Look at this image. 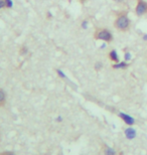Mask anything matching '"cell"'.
Instances as JSON below:
<instances>
[{
	"instance_id": "6da1fadb",
	"label": "cell",
	"mask_w": 147,
	"mask_h": 155,
	"mask_svg": "<svg viewBox=\"0 0 147 155\" xmlns=\"http://www.w3.org/2000/svg\"><path fill=\"white\" fill-rule=\"evenodd\" d=\"M114 27L122 32H127L131 28V20L128 17L127 11H120L116 14V18L114 20Z\"/></svg>"
},
{
	"instance_id": "7a4b0ae2",
	"label": "cell",
	"mask_w": 147,
	"mask_h": 155,
	"mask_svg": "<svg viewBox=\"0 0 147 155\" xmlns=\"http://www.w3.org/2000/svg\"><path fill=\"white\" fill-rule=\"evenodd\" d=\"M93 36L96 40H102L106 43H110L114 39V35L112 31L106 27H97L94 31Z\"/></svg>"
},
{
	"instance_id": "3957f363",
	"label": "cell",
	"mask_w": 147,
	"mask_h": 155,
	"mask_svg": "<svg viewBox=\"0 0 147 155\" xmlns=\"http://www.w3.org/2000/svg\"><path fill=\"white\" fill-rule=\"evenodd\" d=\"M135 14L139 17H142L147 14V1H145V0H136Z\"/></svg>"
},
{
	"instance_id": "277c9868",
	"label": "cell",
	"mask_w": 147,
	"mask_h": 155,
	"mask_svg": "<svg viewBox=\"0 0 147 155\" xmlns=\"http://www.w3.org/2000/svg\"><path fill=\"white\" fill-rule=\"evenodd\" d=\"M100 155H122V152H118L114 148L103 143L101 145V148H100Z\"/></svg>"
},
{
	"instance_id": "5b68a950",
	"label": "cell",
	"mask_w": 147,
	"mask_h": 155,
	"mask_svg": "<svg viewBox=\"0 0 147 155\" xmlns=\"http://www.w3.org/2000/svg\"><path fill=\"white\" fill-rule=\"evenodd\" d=\"M130 66V64L128 63V61H120L119 63H114V64H112V69H114V70H126L128 69Z\"/></svg>"
},
{
	"instance_id": "8992f818",
	"label": "cell",
	"mask_w": 147,
	"mask_h": 155,
	"mask_svg": "<svg viewBox=\"0 0 147 155\" xmlns=\"http://www.w3.org/2000/svg\"><path fill=\"white\" fill-rule=\"evenodd\" d=\"M119 117L121 118V120H123L124 122L129 126H132L133 124L135 123V120H134L132 117H130L129 115H127V114H125V113H119Z\"/></svg>"
},
{
	"instance_id": "52a82bcc",
	"label": "cell",
	"mask_w": 147,
	"mask_h": 155,
	"mask_svg": "<svg viewBox=\"0 0 147 155\" xmlns=\"http://www.w3.org/2000/svg\"><path fill=\"white\" fill-rule=\"evenodd\" d=\"M108 58L113 64L119 63V61H120V58H119V55H118V52L116 49H111V51L108 52Z\"/></svg>"
},
{
	"instance_id": "ba28073f",
	"label": "cell",
	"mask_w": 147,
	"mask_h": 155,
	"mask_svg": "<svg viewBox=\"0 0 147 155\" xmlns=\"http://www.w3.org/2000/svg\"><path fill=\"white\" fill-rule=\"evenodd\" d=\"M7 100V96H6L5 91L2 88H0V108L4 107Z\"/></svg>"
},
{
	"instance_id": "9c48e42d",
	"label": "cell",
	"mask_w": 147,
	"mask_h": 155,
	"mask_svg": "<svg viewBox=\"0 0 147 155\" xmlns=\"http://www.w3.org/2000/svg\"><path fill=\"white\" fill-rule=\"evenodd\" d=\"M125 135L127 136V138L132 139L135 136V131L132 128H128L127 130H125Z\"/></svg>"
},
{
	"instance_id": "30bf717a",
	"label": "cell",
	"mask_w": 147,
	"mask_h": 155,
	"mask_svg": "<svg viewBox=\"0 0 147 155\" xmlns=\"http://www.w3.org/2000/svg\"><path fill=\"white\" fill-rule=\"evenodd\" d=\"M94 69H95V71H97V72L101 71L103 69V63H102V61H96L95 66H94Z\"/></svg>"
},
{
	"instance_id": "8fae6325",
	"label": "cell",
	"mask_w": 147,
	"mask_h": 155,
	"mask_svg": "<svg viewBox=\"0 0 147 155\" xmlns=\"http://www.w3.org/2000/svg\"><path fill=\"white\" fill-rule=\"evenodd\" d=\"M27 51H28V49H27V48L25 45H21L20 48H19V54L20 55H24L27 54Z\"/></svg>"
},
{
	"instance_id": "7c38bea8",
	"label": "cell",
	"mask_w": 147,
	"mask_h": 155,
	"mask_svg": "<svg viewBox=\"0 0 147 155\" xmlns=\"http://www.w3.org/2000/svg\"><path fill=\"white\" fill-rule=\"evenodd\" d=\"M5 1V9H10L13 6V1L12 0H4Z\"/></svg>"
},
{
	"instance_id": "4fadbf2b",
	"label": "cell",
	"mask_w": 147,
	"mask_h": 155,
	"mask_svg": "<svg viewBox=\"0 0 147 155\" xmlns=\"http://www.w3.org/2000/svg\"><path fill=\"white\" fill-rule=\"evenodd\" d=\"M131 58H132V55H131L130 52L125 51V54H124V61H131Z\"/></svg>"
},
{
	"instance_id": "5bb4252c",
	"label": "cell",
	"mask_w": 147,
	"mask_h": 155,
	"mask_svg": "<svg viewBox=\"0 0 147 155\" xmlns=\"http://www.w3.org/2000/svg\"><path fill=\"white\" fill-rule=\"evenodd\" d=\"M88 20H83L82 21V27H83V29H87L88 28Z\"/></svg>"
},
{
	"instance_id": "9a60e30c",
	"label": "cell",
	"mask_w": 147,
	"mask_h": 155,
	"mask_svg": "<svg viewBox=\"0 0 147 155\" xmlns=\"http://www.w3.org/2000/svg\"><path fill=\"white\" fill-rule=\"evenodd\" d=\"M0 155H16V154L12 152V151H3V152L0 153Z\"/></svg>"
},
{
	"instance_id": "2e32d148",
	"label": "cell",
	"mask_w": 147,
	"mask_h": 155,
	"mask_svg": "<svg viewBox=\"0 0 147 155\" xmlns=\"http://www.w3.org/2000/svg\"><path fill=\"white\" fill-rule=\"evenodd\" d=\"M1 9H5V1L4 0H0V10Z\"/></svg>"
},
{
	"instance_id": "e0dca14e",
	"label": "cell",
	"mask_w": 147,
	"mask_h": 155,
	"mask_svg": "<svg viewBox=\"0 0 147 155\" xmlns=\"http://www.w3.org/2000/svg\"><path fill=\"white\" fill-rule=\"evenodd\" d=\"M115 2H117V3H124L125 0H114Z\"/></svg>"
},
{
	"instance_id": "ac0fdd59",
	"label": "cell",
	"mask_w": 147,
	"mask_h": 155,
	"mask_svg": "<svg viewBox=\"0 0 147 155\" xmlns=\"http://www.w3.org/2000/svg\"><path fill=\"white\" fill-rule=\"evenodd\" d=\"M142 38H143V40H147V35H146V33H145V35H143Z\"/></svg>"
},
{
	"instance_id": "d6986e66",
	"label": "cell",
	"mask_w": 147,
	"mask_h": 155,
	"mask_svg": "<svg viewBox=\"0 0 147 155\" xmlns=\"http://www.w3.org/2000/svg\"><path fill=\"white\" fill-rule=\"evenodd\" d=\"M79 1H80L81 3H85V2L88 1V0H79Z\"/></svg>"
},
{
	"instance_id": "ffe728a7",
	"label": "cell",
	"mask_w": 147,
	"mask_h": 155,
	"mask_svg": "<svg viewBox=\"0 0 147 155\" xmlns=\"http://www.w3.org/2000/svg\"><path fill=\"white\" fill-rule=\"evenodd\" d=\"M0 140H1V133H0Z\"/></svg>"
}]
</instances>
